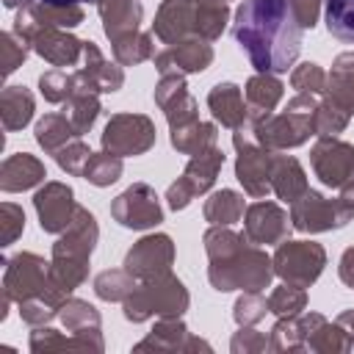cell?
Instances as JSON below:
<instances>
[{
  "instance_id": "26",
  "label": "cell",
  "mask_w": 354,
  "mask_h": 354,
  "mask_svg": "<svg viewBox=\"0 0 354 354\" xmlns=\"http://www.w3.org/2000/svg\"><path fill=\"white\" fill-rule=\"evenodd\" d=\"M88 158H91V152H88V147H86V144H69L66 149H61V152L55 155L58 166H61V169H66V171H72V174H83V171H86Z\"/></svg>"
},
{
  "instance_id": "4",
  "label": "cell",
  "mask_w": 354,
  "mask_h": 354,
  "mask_svg": "<svg viewBox=\"0 0 354 354\" xmlns=\"http://www.w3.org/2000/svg\"><path fill=\"white\" fill-rule=\"evenodd\" d=\"M221 163H224V155H221L216 147H210L207 152H199V155L188 163L185 174L169 188V205H171L174 210H177V207H185L194 194L210 188Z\"/></svg>"
},
{
  "instance_id": "32",
  "label": "cell",
  "mask_w": 354,
  "mask_h": 354,
  "mask_svg": "<svg viewBox=\"0 0 354 354\" xmlns=\"http://www.w3.org/2000/svg\"><path fill=\"white\" fill-rule=\"evenodd\" d=\"M39 3H44V6H77L83 0H39Z\"/></svg>"
},
{
  "instance_id": "23",
  "label": "cell",
  "mask_w": 354,
  "mask_h": 354,
  "mask_svg": "<svg viewBox=\"0 0 354 354\" xmlns=\"http://www.w3.org/2000/svg\"><path fill=\"white\" fill-rule=\"evenodd\" d=\"M243 210V199L235 191H218L207 199L205 205V216L213 224H232Z\"/></svg>"
},
{
  "instance_id": "10",
  "label": "cell",
  "mask_w": 354,
  "mask_h": 354,
  "mask_svg": "<svg viewBox=\"0 0 354 354\" xmlns=\"http://www.w3.org/2000/svg\"><path fill=\"white\" fill-rule=\"evenodd\" d=\"M235 147L241 149L238 155V180L243 183V188L254 196H263L268 191V177H271V158L268 152H260L254 147H246L235 138Z\"/></svg>"
},
{
  "instance_id": "28",
  "label": "cell",
  "mask_w": 354,
  "mask_h": 354,
  "mask_svg": "<svg viewBox=\"0 0 354 354\" xmlns=\"http://www.w3.org/2000/svg\"><path fill=\"white\" fill-rule=\"evenodd\" d=\"M301 301H304V296H301L299 290H293V288H279V290L271 296V310H274V313H293L290 307H301Z\"/></svg>"
},
{
  "instance_id": "31",
  "label": "cell",
  "mask_w": 354,
  "mask_h": 354,
  "mask_svg": "<svg viewBox=\"0 0 354 354\" xmlns=\"http://www.w3.org/2000/svg\"><path fill=\"white\" fill-rule=\"evenodd\" d=\"M340 277H343L346 285L354 288V249H348V252L343 254V260H340Z\"/></svg>"
},
{
  "instance_id": "8",
  "label": "cell",
  "mask_w": 354,
  "mask_h": 354,
  "mask_svg": "<svg viewBox=\"0 0 354 354\" xmlns=\"http://www.w3.org/2000/svg\"><path fill=\"white\" fill-rule=\"evenodd\" d=\"M39 218H41V230L44 232H61L69 230V224L75 221L72 213H77V207H72V191L66 185L50 183L47 188H41L33 199Z\"/></svg>"
},
{
  "instance_id": "25",
  "label": "cell",
  "mask_w": 354,
  "mask_h": 354,
  "mask_svg": "<svg viewBox=\"0 0 354 354\" xmlns=\"http://www.w3.org/2000/svg\"><path fill=\"white\" fill-rule=\"evenodd\" d=\"M97 111H100V102H97L94 97H88V94H80V97L75 100V111H72L69 119H72L77 136H83V133L91 127V122L97 119Z\"/></svg>"
},
{
  "instance_id": "27",
  "label": "cell",
  "mask_w": 354,
  "mask_h": 354,
  "mask_svg": "<svg viewBox=\"0 0 354 354\" xmlns=\"http://www.w3.org/2000/svg\"><path fill=\"white\" fill-rule=\"evenodd\" d=\"M293 88H299V91H321L324 88V72L318 69V64H301L293 72Z\"/></svg>"
},
{
  "instance_id": "22",
  "label": "cell",
  "mask_w": 354,
  "mask_h": 354,
  "mask_svg": "<svg viewBox=\"0 0 354 354\" xmlns=\"http://www.w3.org/2000/svg\"><path fill=\"white\" fill-rule=\"evenodd\" d=\"M69 136H77V130H75V124H72V119H66V116H58V113H47L39 124H36V141L44 147V149H58V144L64 141V138H69Z\"/></svg>"
},
{
  "instance_id": "15",
  "label": "cell",
  "mask_w": 354,
  "mask_h": 354,
  "mask_svg": "<svg viewBox=\"0 0 354 354\" xmlns=\"http://www.w3.org/2000/svg\"><path fill=\"white\" fill-rule=\"evenodd\" d=\"M271 183H274L279 199H285V202H296L299 196L307 194L304 171H301L296 158H277V160H271Z\"/></svg>"
},
{
  "instance_id": "1",
  "label": "cell",
  "mask_w": 354,
  "mask_h": 354,
  "mask_svg": "<svg viewBox=\"0 0 354 354\" xmlns=\"http://www.w3.org/2000/svg\"><path fill=\"white\" fill-rule=\"evenodd\" d=\"M232 33L260 75H282L301 50V25L288 0H243Z\"/></svg>"
},
{
  "instance_id": "17",
  "label": "cell",
  "mask_w": 354,
  "mask_h": 354,
  "mask_svg": "<svg viewBox=\"0 0 354 354\" xmlns=\"http://www.w3.org/2000/svg\"><path fill=\"white\" fill-rule=\"evenodd\" d=\"M207 102H210L216 119H221L224 124H230V127L243 124V119H246V108H243V97H241L238 86H232V83L216 86V88L210 91Z\"/></svg>"
},
{
  "instance_id": "9",
  "label": "cell",
  "mask_w": 354,
  "mask_h": 354,
  "mask_svg": "<svg viewBox=\"0 0 354 354\" xmlns=\"http://www.w3.org/2000/svg\"><path fill=\"white\" fill-rule=\"evenodd\" d=\"M171 263V241L166 235H155V238H144L136 249H130L127 254V271L133 274H158L166 271Z\"/></svg>"
},
{
  "instance_id": "13",
  "label": "cell",
  "mask_w": 354,
  "mask_h": 354,
  "mask_svg": "<svg viewBox=\"0 0 354 354\" xmlns=\"http://www.w3.org/2000/svg\"><path fill=\"white\" fill-rule=\"evenodd\" d=\"M246 232L254 243H271L285 235V216L274 205H254L246 216Z\"/></svg>"
},
{
  "instance_id": "6",
  "label": "cell",
  "mask_w": 354,
  "mask_h": 354,
  "mask_svg": "<svg viewBox=\"0 0 354 354\" xmlns=\"http://www.w3.org/2000/svg\"><path fill=\"white\" fill-rule=\"evenodd\" d=\"M321 266H324V249L318 243L296 241V243H285L277 252V271L296 285L313 282L321 274Z\"/></svg>"
},
{
  "instance_id": "2",
  "label": "cell",
  "mask_w": 354,
  "mask_h": 354,
  "mask_svg": "<svg viewBox=\"0 0 354 354\" xmlns=\"http://www.w3.org/2000/svg\"><path fill=\"white\" fill-rule=\"evenodd\" d=\"M354 216V199L343 196V199H324L315 191H307L301 199L293 202V224L299 230H332V227H343L348 218Z\"/></svg>"
},
{
  "instance_id": "12",
  "label": "cell",
  "mask_w": 354,
  "mask_h": 354,
  "mask_svg": "<svg viewBox=\"0 0 354 354\" xmlns=\"http://www.w3.org/2000/svg\"><path fill=\"white\" fill-rule=\"evenodd\" d=\"M28 39H33V47H36V53L39 55H44L50 64H55V66H64V64H72L75 58H77V53L83 50V44L86 41H77V39H72V36H64V33H58V30H53V28H36Z\"/></svg>"
},
{
  "instance_id": "20",
  "label": "cell",
  "mask_w": 354,
  "mask_h": 354,
  "mask_svg": "<svg viewBox=\"0 0 354 354\" xmlns=\"http://www.w3.org/2000/svg\"><path fill=\"white\" fill-rule=\"evenodd\" d=\"M246 97H249L252 111L260 113V116L266 119L268 111L274 108V102L282 97V86H279V80H274V77L257 75V77L249 80V86H246Z\"/></svg>"
},
{
  "instance_id": "5",
  "label": "cell",
  "mask_w": 354,
  "mask_h": 354,
  "mask_svg": "<svg viewBox=\"0 0 354 354\" xmlns=\"http://www.w3.org/2000/svg\"><path fill=\"white\" fill-rule=\"evenodd\" d=\"M111 213L116 216V221L122 227H130V230H144V227H152V224H158L163 218V213L158 207V196L141 183L127 188L113 202Z\"/></svg>"
},
{
  "instance_id": "24",
  "label": "cell",
  "mask_w": 354,
  "mask_h": 354,
  "mask_svg": "<svg viewBox=\"0 0 354 354\" xmlns=\"http://www.w3.org/2000/svg\"><path fill=\"white\" fill-rule=\"evenodd\" d=\"M122 171V160L113 155H91L86 163V180H91L94 185H111Z\"/></svg>"
},
{
  "instance_id": "21",
  "label": "cell",
  "mask_w": 354,
  "mask_h": 354,
  "mask_svg": "<svg viewBox=\"0 0 354 354\" xmlns=\"http://www.w3.org/2000/svg\"><path fill=\"white\" fill-rule=\"evenodd\" d=\"M329 83H332L335 100L343 105V111L354 113V55H340L337 58Z\"/></svg>"
},
{
  "instance_id": "14",
  "label": "cell",
  "mask_w": 354,
  "mask_h": 354,
  "mask_svg": "<svg viewBox=\"0 0 354 354\" xmlns=\"http://www.w3.org/2000/svg\"><path fill=\"white\" fill-rule=\"evenodd\" d=\"M213 58V50L202 41H180L177 47L166 50L163 55H158V69L166 72L169 64H174L177 69H185V72H202Z\"/></svg>"
},
{
  "instance_id": "16",
  "label": "cell",
  "mask_w": 354,
  "mask_h": 354,
  "mask_svg": "<svg viewBox=\"0 0 354 354\" xmlns=\"http://www.w3.org/2000/svg\"><path fill=\"white\" fill-rule=\"evenodd\" d=\"M44 177V166L30 155H14L3 163V191H22Z\"/></svg>"
},
{
  "instance_id": "18",
  "label": "cell",
  "mask_w": 354,
  "mask_h": 354,
  "mask_svg": "<svg viewBox=\"0 0 354 354\" xmlns=\"http://www.w3.org/2000/svg\"><path fill=\"white\" fill-rule=\"evenodd\" d=\"M326 8V30L343 41V44H354V0H324Z\"/></svg>"
},
{
  "instance_id": "11",
  "label": "cell",
  "mask_w": 354,
  "mask_h": 354,
  "mask_svg": "<svg viewBox=\"0 0 354 354\" xmlns=\"http://www.w3.org/2000/svg\"><path fill=\"white\" fill-rule=\"evenodd\" d=\"M100 14L105 19V33L111 41H119L136 33L141 19V6L136 0H97Z\"/></svg>"
},
{
  "instance_id": "19",
  "label": "cell",
  "mask_w": 354,
  "mask_h": 354,
  "mask_svg": "<svg viewBox=\"0 0 354 354\" xmlns=\"http://www.w3.org/2000/svg\"><path fill=\"white\" fill-rule=\"evenodd\" d=\"M30 113H33V97L22 86H8L3 91V124H6V130H17V127L28 124Z\"/></svg>"
},
{
  "instance_id": "3",
  "label": "cell",
  "mask_w": 354,
  "mask_h": 354,
  "mask_svg": "<svg viewBox=\"0 0 354 354\" xmlns=\"http://www.w3.org/2000/svg\"><path fill=\"white\" fill-rule=\"evenodd\" d=\"M152 141L155 130L144 116H113L102 133V147L111 155H138L149 149Z\"/></svg>"
},
{
  "instance_id": "30",
  "label": "cell",
  "mask_w": 354,
  "mask_h": 354,
  "mask_svg": "<svg viewBox=\"0 0 354 354\" xmlns=\"http://www.w3.org/2000/svg\"><path fill=\"white\" fill-rule=\"evenodd\" d=\"M3 213H6V243H11L17 238V232L25 227V216L14 205H3Z\"/></svg>"
},
{
  "instance_id": "7",
  "label": "cell",
  "mask_w": 354,
  "mask_h": 354,
  "mask_svg": "<svg viewBox=\"0 0 354 354\" xmlns=\"http://www.w3.org/2000/svg\"><path fill=\"white\" fill-rule=\"evenodd\" d=\"M313 166L326 185L343 188L354 180V147L343 141H321L313 149Z\"/></svg>"
},
{
  "instance_id": "29",
  "label": "cell",
  "mask_w": 354,
  "mask_h": 354,
  "mask_svg": "<svg viewBox=\"0 0 354 354\" xmlns=\"http://www.w3.org/2000/svg\"><path fill=\"white\" fill-rule=\"evenodd\" d=\"M299 25L301 28H313L315 25V17H318V0H288Z\"/></svg>"
}]
</instances>
